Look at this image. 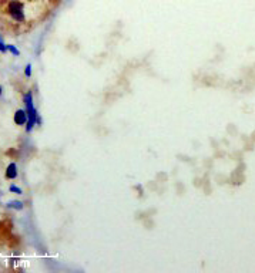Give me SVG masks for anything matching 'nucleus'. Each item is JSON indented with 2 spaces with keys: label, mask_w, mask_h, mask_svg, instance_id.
I'll use <instances>...</instances> for the list:
<instances>
[{
  "label": "nucleus",
  "mask_w": 255,
  "mask_h": 273,
  "mask_svg": "<svg viewBox=\"0 0 255 273\" xmlns=\"http://www.w3.org/2000/svg\"><path fill=\"white\" fill-rule=\"evenodd\" d=\"M13 121L17 127H24L28 123V113L24 108H17L13 114Z\"/></svg>",
  "instance_id": "nucleus-4"
},
{
  "label": "nucleus",
  "mask_w": 255,
  "mask_h": 273,
  "mask_svg": "<svg viewBox=\"0 0 255 273\" xmlns=\"http://www.w3.org/2000/svg\"><path fill=\"white\" fill-rule=\"evenodd\" d=\"M23 74H24L26 78H32V75H33V66H32L30 63H28V64L24 66V68H23Z\"/></svg>",
  "instance_id": "nucleus-8"
},
{
  "label": "nucleus",
  "mask_w": 255,
  "mask_h": 273,
  "mask_svg": "<svg viewBox=\"0 0 255 273\" xmlns=\"http://www.w3.org/2000/svg\"><path fill=\"white\" fill-rule=\"evenodd\" d=\"M0 53L2 54H7V43L5 41V37L0 34Z\"/></svg>",
  "instance_id": "nucleus-9"
},
{
  "label": "nucleus",
  "mask_w": 255,
  "mask_h": 273,
  "mask_svg": "<svg viewBox=\"0 0 255 273\" xmlns=\"http://www.w3.org/2000/svg\"><path fill=\"white\" fill-rule=\"evenodd\" d=\"M5 178H6L7 181H16L17 178H19V167L17 164L12 161V162H9V165L6 167V170H5Z\"/></svg>",
  "instance_id": "nucleus-3"
},
{
  "label": "nucleus",
  "mask_w": 255,
  "mask_h": 273,
  "mask_svg": "<svg viewBox=\"0 0 255 273\" xmlns=\"http://www.w3.org/2000/svg\"><path fill=\"white\" fill-rule=\"evenodd\" d=\"M3 96V86H2V84H0V97Z\"/></svg>",
  "instance_id": "nucleus-11"
},
{
  "label": "nucleus",
  "mask_w": 255,
  "mask_h": 273,
  "mask_svg": "<svg viewBox=\"0 0 255 273\" xmlns=\"http://www.w3.org/2000/svg\"><path fill=\"white\" fill-rule=\"evenodd\" d=\"M134 188H136V189H137L138 192H143V185H136V186H134Z\"/></svg>",
  "instance_id": "nucleus-10"
},
{
  "label": "nucleus",
  "mask_w": 255,
  "mask_h": 273,
  "mask_svg": "<svg viewBox=\"0 0 255 273\" xmlns=\"http://www.w3.org/2000/svg\"><path fill=\"white\" fill-rule=\"evenodd\" d=\"M9 192H10V194H14V195H19V197H20V195H23V188H21V186H19V185H16L13 182V184L9 185Z\"/></svg>",
  "instance_id": "nucleus-7"
},
{
  "label": "nucleus",
  "mask_w": 255,
  "mask_h": 273,
  "mask_svg": "<svg viewBox=\"0 0 255 273\" xmlns=\"http://www.w3.org/2000/svg\"><path fill=\"white\" fill-rule=\"evenodd\" d=\"M24 206H26V204L21 199H10V201H7L6 204H5L6 209L14 212H21L24 209Z\"/></svg>",
  "instance_id": "nucleus-5"
},
{
  "label": "nucleus",
  "mask_w": 255,
  "mask_h": 273,
  "mask_svg": "<svg viewBox=\"0 0 255 273\" xmlns=\"http://www.w3.org/2000/svg\"><path fill=\"white\" fill-rule=\"evenodd\" d=\"M23 108L26 110L28 113V123L24 125V131L26 134H32L36 127H40L42 125V117L39 110L36 108L35 105V94L32 90H28L24 94H23Z\"/></svg>",
  "instance_id": "nucleus-1"
},
{
  "label": "nucleus",
  "mask_w": 255,
  "mask_h": 273,
  "mask_svg": "<svg viewBox=\"0 0 255 273\" xmlns=\"http://www.w3.org/2000/svg\"><path fill=\"white\" fill-rule=\"evenodd\" d=\"M7 53L12 54L13 57H20L21 54V51L19 50V47L14 46V44H12V43H7Z\"/></svg>",
  "instance_id": "nucleus-6"
},
{
  "label": "nucleus",
  "mask_w": 255,
  "mask_h": 273,
  "mask_svg": "<svg viewBox=\"0 0 255 273\" xmlns=\"http://www.w3.org/2000/svg\"><path fill=\"white\" fill-rule=\"evenodd\" d=\"M6 13L10 17V20L17 24H23L28 20L26 5L21 0H9V3L6 5Z\"/></svg>",
  "instance_id": "nucleus-2"
}]
</instances>
